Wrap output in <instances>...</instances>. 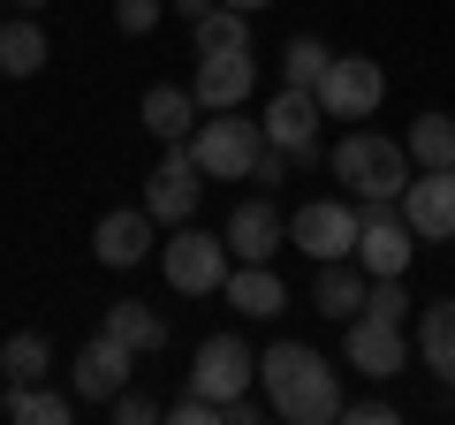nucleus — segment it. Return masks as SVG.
I'll list each match as a JSON object with an SVG mask.
<instances>
[{"instance_id": "nucleus-1", "label": "nucleus", "mask_w": 455, "mask_h": 425, "mask_svg": "<svg viewBox=\"0 0 455 425\" xmlns=\"http://www.w3.org/2000/svg\"><path fill=\"white\" fill-rule=\"evenodd\" d=\"M259 388L274 403V418H289V425H334L341 418V373L311 342L259 349Z\"/></svg>"}, {"instance_id": "nucleus-2", "label": "nucleus", "mask_w": 455, "mask_h": 425, "mask_svg": "<svg viewBox=\"0 0 455 425\" xmlns=\"http://www.w3.org/2000/svg\"><path fill=\"white\" fill-rule=\"evenodd\" d=\"M259 152H266V122H251L243 107L205 115L190 130V160H197V175H205V182H243L251 167H259Z\"/></svg>"}, {"instance_id": "nucleus-3", "label": "nucleus", "mask_w": 455, "mask_h": 425, "mask_svg": "<svg viewBox=\"0 0 455 425\" xmlns=\"http://www.w3.org/2000/svg\"><path fill=\"white\" fill-rule=\"evenodd\" d=\"M326 160H334V182L357 197H403V182H410V145H395L379 130H349Z\"/></svg>"}, {"instance_id": "nucleus-4", "label": "nucleus", "mask_w": 455, "mask_h": 425, "mask_svg": "<svg viewBox=\"0 0 455 425\" xmlns=\"http://www.w3.org/2000/svg\"><path fill=\"white\" fill-rule=\"evenodd\" d=\"M311 99H319L326 122H364V115H379V99H387V68H379L372 53H334L326 76L311 84Z\"/></svg>"}, {"instance_id": "nucleus-5", "label": "nucleus", "mask_w": 455, "mask_h": 425, "mask_svg": "<svg viewBox=\"0 0 455 425\" xmlns=\"http://www.w3.org/2000/svg\"><path fill=\"white\" fill-rule=\"evenodd\" d=\"M357 229H364V212L349 205V197H311V205L289 212V244L304 251L311 266H326V259H357Z\"/></svg>"}, {"instance_id": "nucleus-6", "label": "nucleus", "mask_w": 455, "mask_h": 425, "mask_svg": "<svg viewBox=\"0 0 455 425\" xmlns=\"http://www.w3.org/2000/svg\"><path fill=\"white\" fill-rule=\"evenodd\" d=\"M160 274H167V289H182V296H212L228 281V236H205V229L182 221V229L167 236V251H160Z\"/></svg>"}, {"instance_id": "nucleus-7", "label": "nucleus", "mask_w": 455, "mask_h": 425, "mask_svg": "<svg viewBox=\"0 0 455 425\" xmlns=\"http://www.w3.org/2000/svg\"><path fill=\"white\" fill-rule=\"evenodd\" d=\"M190 388L212 395V403L228 410L243 388H259V349H251L243 334H205V342H197V357H190Z\"/></svg>"}, {"instance_id": "nucleus-8", "label": "nucleus", "mask_w": 455, "mask_h": 425, "mask_svg": "<svg viewBox=\"0 0 455 425\" xmlns=\"http://www.w3.org/2000/svg\"><path fill=\"white\" fill-rule=\"evenodd\" d=\"M357 212H364V229H357V266L364 274H410V221H403V205L395 197H357Z\"/></svg>"}, {"instance_id": "nucleus-9", "label": "nucleus", "mask_w": 455, "mask_h": 425, "mask_svg": "<svg viewBox=\"0 0 455 425\" xmlns=\"http://www.w3.org/2000/svg\"><path fill=\"white\" fill-rule=\"evenodd\" d=\"M403 221L410 236H425V244H448L455 236V167H418V175L403 182Z\"/></svg>"}, {"instance_id": "nucleus-10", "label": "nucleus", "mask_w": 455, "mask_h": 425, "mask_svg": "<svg viewBox=\"0 0 455 425\" xmlns=\"http://www.w3.org/2000/svg\"><path fill=\"white\" fill-rule=\"evenodd\" d=\"M197 190H205V175H197V160H190V137H175L167 160L152 167V182H145V212L167 221V229H182V221L197 212Z\"/></svg>"}, {"instance_id": "nucleus-11", "label": "nucleus", "mask_w": 455, "mask_h": 425, "mask_svg": "<svg viewBox=\"0 0 455 425\" xmlns=\"http://www.w3.org/2000/svg\"><path fill=\"white\" fill-rule=\"evenodd\" d=\"M266 145H274V152H289V160H319V99H311L304 92V84H281V92H274V107H266Z\"/></svg>"}, {"instance_id": "nucleus-12", "label": "nucleus", "mask_w": 455, "mask_h": 425, "mask_svg": "<svg viewBox=\"0 0 455 425\" xmlns=\"http://www.w3.org/2000/svg\"><path fill=\"white\" fill-rule=\"evenodd\" d=\"M130 365H137V349H122L107 327H99L92 342L76 349V373H68V395H76V403H114V395L130 388Z\"/></svg>"}, {"instance_id": "nucleus-13", "label": "nucleus", "mask_w": 455, "mask_h": 425, "mask_svg": "<svg viewBox=\"0 0 455 425\" xmlns=\"http://www.w3.org/2000/svg\"><path fill=\"white\" fill-rule=\"evenodd\" d=\"M281 244H289V221L274 212V197H243V205L228 212V259H243V266H266Z\"/></svg>"}, {"instance_id": "nucleus-14", "label": "nucleus", "mask_w": 455, "mask_h": 425, "mask_svg": "<svg viewBox=\"0 0 455 425\" xmlns=\"http://www.w3.org/2000/svg\"><path fill=\"white\" fill-rule=\"evenodd\" d=\"M190 92H197L205 115H228V107H243V99L259 92V68H251V53H197Z\"/></svg>"}, {"instance_id": "nucleus-15", "label": "nucleus", "mask_w": 455, "mask_h": 425, "mask_svg": "<svg viewBox=\"0 0 455 425\" xmlns=\"http://www.w3.org/2000/svg\"><path fill=\"white\" fill-rule=\"evenodd\" d=\"M152 229H160V221H152L145 205L99 212V229H92V251H99V266H114V274H122V266H145V259H152Z\"/></svg>"}, {"instance_id": "nucleus-16", "label": "nucleus", "mask_w": 455, "mask_h": 425, "mask_svg": "<svg viewBox=\"0 0 455 425\" xmlns=\"http://www.w3.org/2000/svg\"><path fill=\"white\" fill-rule=\"evenodd\" d=\"M349 365H357L364 380H395V373L410 365L403 327H395V319H372V311H357V319H349Z\"/></svg>"}, {"instance_id": "nucleus-17", "label": "nucleus", "mask_w": 455, "mask_h": 425, "mask_svg": "<svg viewBox=\"0 0 455 425\" xmlns=\"http://www.w3.org/2000/svg\"><path fill=\"white\" fill-rule=\"evenodd\" d=\"M364 289H372V274H364L357 259H326L319 281H311V304H319L326 319H341V327H349V319L364 311Z\"/></svg>"}, {"instance_id": "nucleus-18", "label": "nucleus", "mask_w": 455, "mask_h": 425, "mask_svg": "<svg viewBox=\"0 0 455 425\" xmlns=\"http://www.w3.org/2000/svg\"><path fill=\"white\" fill-rule=\"evenodd\" d=\"M46 53H53V38H46V16H8L0 23V76H38L46 68Z\"/></svg>"}, {"instance_id": "nucleus-19", "label": "nucleus", "mask_w": 455, "mask_h": 425, "mask_svg": "<svg viewBox=\"0 0 455 425\" xmlns=\"http://www.w3.org/2000/svg\"><path fill=\"white\" fill-rule=\"evenodd\" d=\"M107 334H114L122 349H137V357H160V349H167V311L122 296V304H107Z\"/></svg>"}, {"instance_id": "nucleus-20", "label": "nucleus", "mask_w": 455, "mask_h": 425, "mask_svg": "<svg viewBox=\"0 0 455 425\" xmlns=\"http://www.w3.org/2000/svg\"><path fill=\"white\" fill-rule=\"evenodd\" d=\"M220 289H228V311H243V319H274V311H289V289H281L274 266H235Z\"/></svg>"}, {"instance_id": "nucleus-21", "label": "nucleus", "mask_w": 455, "mask_h": 425, "mask_svg": "<svg viewBox=\"0 0 455 425\" xmlns=\"http://www.w3.org/2000/svg\"><path fill=\"white\" fill-rule=\"evenodd\" d=\"M137 115H145V130L160 137V145H175V137L197 130V92H190V84H152Z\"/></svg>"}, {"instance_id": "nucleus-22", "label": "nucleus", "mask_w": 455, "mask_h": 425, "mask_svg": "<svg viewBox=\"0 0 455 425\" xmlns=\"http://www.w3.org/2000/svg\"><path fill=\"white\" fill-rule=\"evenodd\" d=\"M418 349H425V373L455 388V296H448V304H425V319H418Z\"/></svg>"}, {"instance_id": "nucleus-23", "label": "nucleus", "mask_w": 455, "mask_h": 425, "mask_svg": "<svg viewBox=\"0 0 455 425\" xmlns=\"http://www.w3.org/2000/svg\"><path fill=\"white\" fill-rule=\"evenodd\" d=\"M46 373H53L46 334H8V342H0V380H8V388H31V380H46Z\"/></svg>"}, {"instance_id": "nucleus-24", "label": "nucleus", "mask_w": 455, "mask_h": 425, "mask_svg": "<svg viewBox=\"0 0 455 425\" xmlns=\"http://www.w3.org/2000/svg\"><path fill=\"white\" fill-rule=\"evenodd\" d=\"M197 53H251V16L243 8H205V16L190 23Z\"/></svg>"}, {"instance_id": "nucleus-25", "label": "nucleus", "mask_w": 455, "mask_h": 425, "mask_svg": "<svg viewBox=\"0 0 455 425\" xmlns=\"http://www.w3.org/2000/svg\"><path fill=\"white\" fill-rule=\"evenodd\" d=\"M8 418L16 425H68L76 418V395H53L46 380H31V388H8Z\"/></svg>"}, {"instance_id": "nucleus-26", "label": "nucleus", "mask_w": 455, "mask_h": 425, "mask_svg": "<svg viewBox=\"0 0 455 425\" xmlns=\"http://www.w3.org/2000/svg\"><path fill=\"white\" fill-rule=\"evenodd\" d=\"M326 61H334V46H326V38H311V31H296L289 46H281V84H319L326 76Z\"/></svg>"}, {"instance_id": "nucleus-27", "label": "nucleus", "mask_w": 455, "mask_h": 425, "mask_svg": "<svg viewBox=\"0 0 455 425\" xmlns=\"http://www.w3.org/2000/svg\"><path fill=\"white\" fill-rule=\"evenodd\" d=\"M410 160L418 167H455V122L448 115H418L410 122Z\"/></svg>"}, {"instance_id": "nucleus-28", "label": "nucleus", "mask_w": 455, "mask_h": 425, "mask_svg": "<svg viewBox=\"0 0 455 425\" xmlns=\"http://www.w3.org/2000/svg\"><path fill=\"white\" fill-rule=\"evenodd\" d=\"M160 16H167V0H114V23L130 38H145V31H160Z\"/></svg>"}, {"instance_id": "nucleus-29", "label": "nucleus", "mask_w": 455, "mask_h": 425, "mask_svg": "<svg viewBox=\"0 0 455 425\" xmlns=\"http://www.w3.org/2000/svg\"><path fill=\"white\" fill-rule=\"evenodd\" d=\"M107 410H114V425H152V418H167V410L152 403V395H137V388H122Z\"/></svg>"}, {"instance_id": "nucleus-30", "label": "nucleus", "mask_w": 455, "mask_h": 425, "mask_svg": "<svg viewBox=\"0 0 455 425\" xmlns=\"http://www.w3.org/2000/svg\"><path fill=\"white\" fill-rule=\"evenodd\" d=\"M341 418H349V425H395L403 410H395L387 395H364V403H341Z\"/></svg>"}, {"instance_id": "nucleus-31", "label": "nucleus", "mask_w": 455, "mask_h": 425, "mask_svg": "<svg viewBox=\"0 0 455 425\" xmlns=\"http://www.w3.org/2000/svg\"><path fill=\"white\" fill-rule=\"evenodd\" d=\"M167 418H175V425H220V403H212V395H197V388H190V395H182L175 410H167Z\"/></svg>"}, {"instance_id": "nucleus-32", "label": "nucleus", "mask_w": 455, "mask_h": 425, "mask_svg": "<svg viewBox=\"0 0 455 425\" xmlns=\"http://www.w3.org/2000/svg\"><path fill=\"white\" fill-rule=\"evenodd\" d=\"M281 175H289V152H274V145H266V152H259V167H251V182H259V190H274Z\"/></svg>"}, {"instance_id": "nucleus-33", "label": "nucleus", "mask_w": 455, "mask_h": 425, "mask_svg": "<svg viewBox=\"0 0 455 425\" xmlns=\"http://www.w3.org/2000/svg\"><path fill=\"white\" fill-rule=\"evenodd\" d=\"M205 8H220V0H175V16H190V23L205 16Z\"/></svg>"}, {"instance_id": "nucleus-34", "label": "nucleus", "mask_w": 455, "mask_h": 425, "mask_svg": "<svg viewBox=\"0 0 455 425\" xmlns=\"http://www.w3.org/2000/svg\"><path fill=\"white\" fill-rule=\"evenodd\" d=\"M8 8H16V16H38V8H46V0H8Z\"/></svg>"}, {"instance_id": "nucleus-35", "label": "nucleus", "mask_w": 455, "mask_h": 425, "mask_svg": "<svg viewBox=\"0 0 455 425\" xmlns=\"http://www.w3.org/2000/svg\"><path fill=\"white\" fill-rule=\"evenodd\" d=\"M220 8H243V16H251V8H274V0H220Z\"/></svg>"}, {"instance_id": "nucleus-36", "label": "nucleus", "mask_w": 455, "mask_h": 425, "mask_svg": "<svg viewBox=\"0 0 455 425\" xmlns=\"http://www.w3.org/2000/svg\"><path fill=\"white\" fill-rule=\"evenodd\" d=\"M0 23H8V0H0Z\"/></svg>"}]
</instances>
